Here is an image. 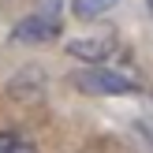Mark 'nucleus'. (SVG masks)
<instances>
[{"label": "nucleus", "mask_w": 153, "mask_h": 153, "mask_svg": "<svg viewBox=\"0 0 153 153\" xmlns=\"http://www.w3.org/2000/svg\"><path fill=\"white\" fill-rule=\"evenodd\" d=\"M146 4H149V11H153V0H146Z\"/></svg>", "instance_id": "obj_6"}, {"label": "nucleus", "mask_w": 153, "mask_h": 153, "mask_svg": "<svg viewBox=\"0 0 153 153\" xmlns=\"http://www.w3.org/2000/svg\"><path fill=\"white\" fill-rule=\"evenodd\" d=\"M112 49H116V37H112V34H101V37H75V41L67 45V52H71V56L90 60V64H101Z\"/></svg>", "instance_id": "obj_3"}, {"label": "nucleus", "mask_w": 153, "mask_h": 153, "mask_svg": "<svg viewBox=\"0 0 153 153\" xmlns=\"http://www.w3.org/2000/svg\"><path fill=\"white\" fill-rule=\"evenodd\" d=\"M60 34V15L52 7H41V11L26 15L19 26L11 30V41L15 45H41V41H52Z\"/></svg>", "instance_id": "obj_2"}, {"label": "nucleus", "mask_w": 153, "mask_h": 153, "mask_svg": "<svg viewBox=\"0 0 153 153\" xmlns=\"http://www.w3.org/2000/svg\"><path fill=\"white\" fill-rule=\"evenodd\" d=\"M71 82H75V90L94 94V97H116V94H134V90H138L134 71H127V67H108V64L82 67V71L71 75Z\"/></svg>", "instance_id": "obj_1"}, {"label": "nucleus", "mask_w": 153, "mask_h": 153, "mask_svg": "<svg viewBox=\"0 0 153 153\" xmlns=\"http://www.w3.org/2000/svg\"><path fill=\"white\" fill-rule=\"evenodd\" d=\"M108 7H116V0H71V11L79 15V19H97V15H105Z\"/></svg>", "instance_id": "obj_4"}, {"label": "nucleus", "mask_w": 153, "mask_h": 153, "mask_svg": "<svg viewBox=\"0 0 153 153\" xmlns=\"http://www.w3.org/2000/svg\"><path fill=\"white\" fill-rule=\"evenodd\" d=\"M0 153H37V146L15 131H0Z\"/></svg>", "instance_id": "obj_5"}]
</instances>
